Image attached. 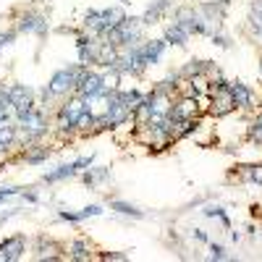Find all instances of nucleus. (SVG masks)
Listing matches in <instances>:
<instances>
[{"label": "nucleus", "mask_w": 262, "mask_h": 262, "mask_svg": "<svg viewBox=\"0 0 262 262\" xmlns=\"http://www.w3.org/2000/svg\"><path fill=\"white\" fill-rule=\"evenodd\" d=\"M173 18H176L173 24L181 27L186 34H205V32H207V21H205V16H200L194 8H179Z\"/></svg>", "instance_id": "1"}, {"label": "nucleus", "mask_w": 262, "mask_h": 262, "mask_svg": "<svg viewBox=\"0 0 262 262\" xmlns=\"http://www.w3.org/2000/svg\"><path fill=\"white\" fill-rule=\"evenodd\" d=\"M90 107V102L86 100H81V97H76V100H71L69 105H63L60 107V113H58V126L66 131V128H76V121H79V116Z\"/></svg>", "instance_id": "2"}, {"label": "nucleus", "mask_w": 262, "mask_h": 262, "mask_svg": "<svg viewBox=\"0 0 262 262\" xmlns=\"http://www.w3.org/2000/svg\"><path fill=\"white\" fill-rule=\"evenodd\" d=\"M76 95L81 97V100H95V97H105L107 92H105V86H102V76L100 74H86L79 84H76Z\"/></svg>", "instance_id": "3"}, {"label": "nucleus", "mask_w": 262, "mask_h": 262, "mask_svg": "<svg viewBox=\"0 0 262 262\" xmlns=\"http://www.w3.org/2000/svg\"><path fill=\"white\" fill-rule=\"evenodd\" d=\"M128 116H131V111L121 102V97H118V92H113V95H107V111H105V123L107 126H121V123H126L128 121Z\"/></svg>", "instance_id": "4"}, {"label": "nucleus", "mask_w": 262, "mask_h": 262, "mask_svg": "<svg viewBox=\"0 0 262 262\" xmlns=\"http://www.w3.org/2000/svg\"><path fill=\"white\" fill-rule=\"evenodd\" d=\"M18 123H21V128H24V134H27L29 142L39 139V137L48 131V121H45V116H42L39 111H32L29 116H24Z\"/></svg>", "instance_id": "5"}, {"label": "nucleus", "mask_w": 262, "mask_h": 262, "mask_svg": "<svg viewBox=\"0 0 262 262\" xmlns=\"http://www.w3.org/2000/svg\"><path fill=\"white\" fill-rule=\"evenodd\" d=\"M69 90H76L74 76H71V69H60V71H55L53 79H50V84H48L50 97H53V95H66Z\"/></svg>", "instance_id": "6"}, {"label": "nucleus", "mask_w": 262, "mask_h": 262, "mask_svg": "<svg viewBox=\"0 0 262 262\" xmlns=\"http://www.w3.org/2000/svg\"><path fill=\"white\" fill-rule=\"evenodd\" d=\"M196 113V100H191V97H186V100H181L179 105H170V111H168V118L173 121V123H181V121H189L191 116Z\"/></svg>", "instance_id": "7"}, {"label": "nucleus", "mask_w": 262, "mask_h": 262, "mask_svg": "<svg viewBox=\"0 0 262 262\" xmlns=\"http://www.w3.org/2000/svg\"><path fill=\"white\" fill-rule=\"evenodd\" d=\"M228 92H231V97H233V102L238 107H249L254 102V92L249 90L247 84H242V81H231L228 84Z\"/></svg>", "instance_id": "8"}, {"label": "nucleus", "mask_w": 262, "mask_h": 262, "mask_svg": "<svg viewBox=\"0 0 262 262\" xmlns=\"http://www.w3.org/2000/svg\"><path fill=\"white\" fill-rule=\"evenodd\" d=\"M165 45H168L165 39H149V42H144V45H142V55H144L147 66L160 63V58H163V53H165Z\"/></svg>", "instance_id": "9"}, {"label": "nucleus", "mask_w": 262, "mask_h": 262, "mask_svg": "<svg viewBox=\"0 0 262 262\" xmlns=\"http://www.w3.org/2000/svg\"><path fill=\"white\" fill-rule=\"evenodd\" d=\"M123 18H126V13H123L121 8H107V11H100V34H107L111 29H116Z\"/></svg>", "instance_id": "10"}, {"label": "nucleus", "mask_w": 262, "mask_h": 262, "mask_svg": "<svg viewBox=\"0 0 262 262\" xmlns=\"http://www.w3.org/2000/svg\"><path fill=\"white\" fill-rule=\"evenodd\" d=\"M32 86H27V84H13L11 90H8V105H13V107H21V105H27V102H32Z\"/></svg>", "instance_id": "11"}, {"label": "nucleus", "mask_w": 262, "mask_h": 262, "mask_svg": "<svg viewBox=\"0 0 262 262\" xmlns=\"http://www.w3.org/2000/svg\"><path fill=\"white\" fill-rule=\"evenodd\" d=\"M21 252H24V236H13V238H8V242L0 247V259L13 262V259L21 257Z\"/></svg>", "instance_id": "12"}, {"label": "nucleus", "mask_w": 262, "mask_h": 262, "mask_svg": "<svg viewBox=\"0 0 262 262\" xmlns=\"http://www.w3.org/2000/svg\"><path fill=\"white\" fill-rule=\"evenodd\" d=\"M168 11H170V0H155V3L147 8V13H144L139 21H142V24H158L160 16L168 13Z\"/></svg>", "instance_id": "13"}, {"label": "nucleus", "mask_w": 262, "mask_h": 262, "mask_svg": "<svg viewBox=\"0 0 262 262\" xmlns=\"http://www.w3.org/2000/svg\"><path fill=\"white\" fill-rule=\"evenodd\" d=\"M45 29H48L45 18H42V16H34V13L24 16V18H21V24H18V32H37V34H42Z\"/></svg>", "instance_id": "14"}, {"label": "nucleus", "mask_w": 262, "mask_h": 262, "mask_svg": "<svg viewBox=\"0 0 262 262\" xmlns=\"http://www.w3.org/2000/svg\"><path fill=\"white\" fill-rule=\"evenodd\" d=\"M163 39L168 42V45L186 48V39H189V34H186L181 27H176V24H173V27H168V29H165V37H163Z\"/></svg>", "instance_id": "15"}, {"label": "nucleus", "mask_w": 262, "mask_h": 262, "mask_svg": "<svg viewBox=\"0 0 262 262\" xmlns=\"http://www.w3.org/2000/svg\"><path fill=\"white\" fill-rule=\"evenodd\" d=\"M74 173H79L74 163H69V165H58L55 170H50L48 176H45V181H48V184H55V181H63V179H71Z\"/></svg>", "instance_id": "16"}, {"label": "nucleus", "mask_w": 262, "mask_h": 262, "mask_svg": "<svg viewBox=\"0 0 262 262\" xmlns=\"http://www.w3.org/2000/svg\"><path fill=\"white\" fill-rule=\"evenodd\" d=\"M107 176H111V168H105V165H97V168H90L84 173V184H90V186H95V184H102Z\"/></svg>", "instance_id": "17"}, {"label": "nucleus", "mask_w": 262, "mask_h": 262, "mask_svg": "<svg viewBox=\"0 0 262 262\" xmlns=\"http://www.w3.org/2000/svg\"><path fill=\"white\" fill-rule=\"evenodd\" d=\"M118 97H121V102L128 107L131 113H134L137 107L144 102V95H142V92H137V90H131V92H118Z\"/></svg>", "instance_id": "18"}, {"label": "nucleus", "mask_w": 262, "mask_h": 262, "mask_svg": "<svg viewBox=\"0 0 262 262\" xmlns=\"http://www.w3.org/2000/svg\"><path fill=\"white\" fill-rule=\"evenodd\" d=\"M111 210H116V212H121V215H131V217H144V212H142L139 207L128 205V202H121V200H113V202H111Z\"/></svg>", "instance_id": "19"}, {"label": "nucleus", "mask_w": 262, "mask_h": 262, "mask_svg": "<svg viewBox=\"0 0 262 262\" xmlns=\"http://www.w3.org/2000/svg\"><path fill=\"white\" fill-rule=\"evenodd\" d=\"M13 137H16V126H8V123H0V144H3V147H11Z\"/></svg>", "instance_id": "20"}, {"label": "nucleus", "mask_w": 262, "mask_h": 262, "mask_svg": "<svg viewBox=\"0 0 262 262\" xmlns=\"http://www.w3.org/2000/svg\"><path fill=\"white\" fill-rule=\"evenodd\" d=\"M84 27L100 34V11H86V16H84Z\"/></svg>", "instance_id": "21"}, {"label": "nucleus", "mask_w": 262, "mask_h": 262, "mask_svg": "<svg viewBox=\"0 0 262 262\" xmlns=\"http://www.w3.org/2000/svg\"><path fill=\"white\" fill-rule=\"evenodd\" d=\"M249 21H252V29H254L259 37H262V6H254V8H252Z\"/></svg>", "instance_id": "22"}, {"label": "nucleus", "mask_w": 262, "mask_h": 262, "mask_svg": "<svg viewBox=\"0 0 262 262\" xmlns=\"http://www.w3.org/2000/svg\"><path fill=\"white\" fill-rule=\"evenodd\" d=\"M71 257H74V259H90L86 244H84V242H74V244H71Z\"/></svg>", "instance_id": "23"}, {"label": "nucleus", "mask_w": 262, "mask_h": 262, "mask_svg": "<svg viewBox=\"0 0 262 262\" xmlns=\"http://www.w3.org/2000/svg\"><path fill=\"white\" fill-rule=\"evenodd\" d=\"M48 155H50L48 147H42L39 152H32V155H27V163H29V165H39V163L48 160Z\"/></svg>", "instance_id": "24"}, {"label": "nucleus", "mask_w": 262, "mask_h": 262, "mask_svg": "<svg viewBox=\"0 0 262 262\" xmlns=\"http://www.w3.org/2000/svg\"><path fill=\"white\" fill-rule=\"evenodd\" d=\"M247 179L262 186V165H247Z\"/></svg>", "instance_id": "25"}, {"label": "nucleus", "mask_w": 262, "mask_h": 262, "mask_svg": "<svg viewBox=\"0 0 262 262\" xmlns=\"http://www.w3.org/2000/svg\"><path fill=\"white\" fill-rule=\"evenodd\" d=\"M249 134H252V139H254L257 144H262V116H257V121H254L252 128H249Z\"/></svg>", "instance_id": "26"}, {"label": "nucleus", "mask_w": 262, "mask_h": 262, "mask_svg": "<svg viewBox=\"0 0 262 262\" xmlns=\"http://www.w3.org/2000/svg\"><path fill=\"white\" fill-rule=\"evenodd\" d=\"M92 123H95V116L90 113V107H86V111L79 116V121H76V128H90Z\"/></svg>", "instance_id": "27"}, {"label": "nucleus", "mask_w": 262, "mask_h": 262, "mask_svg": "<svg viewBox=\"0 0 262 262\" xmlns=\"http://www.w3.org/2000/svg\"><path fill=\"white\" fill-rule=\"evenodd\" d=\"M205 215H217V217H221V221H223V226H228V217H226V212H223V207H217V205H207L205 207Z\"/></svg>", "instance_id": "28"}, {"label": "nucleus", "mask_w": 262, "mask_h": 262, "mask_svg": "<svg viewBox=\"0 0 262 262\" xmlns=\"http://www.w3.org/2000/svg\"><path fill=\"white\" fill-rule=\"evenodd\" d=\"M92 215H102V207L100 205H90V207H84L79 212V221H84V217H92Z\"/></svg>", "instance_id": "29"}, {"label": "nucleus", "mask_w": 262, "mask_h": 262, "mask_svg": "<svg viewBox=\"0 0 262 262\" xmlns=\"http://www.w3.org/2000/svg\"><path fill=\"white\" fill-rule=\"evenodd\" d=\"M210 257H212V259H226V249H223L221 244H212V247H210Z\"/></svg>", "instance_id": "30"}, {"label": "nucleus", "mask_w": 262, "mask_h": 262, "mask_svg": "<svg viewBox=\"0 0 262 262\" xmlns=\"http://www.w3.org/2000/svg\"><path fill=\"white\" fill-rule=\"evenodd\" d=\"M6 105H8V100L0 97V123H8V111H6Z\"/></svg>", "instance_id": "31"}, {"label": "nucleus", "mask_w": 262, "mask_h": 262, "mask_svg": "<svg viewBox=\"0 0 262 262\" xmlns=\"http://www.w3.org/2000/svg\"><path fill=\"white\" fill-rule=\"evenodd\" d=\"M13 37H16L13 32H6V34H0V50H3L6 45H11V42H13Z\"/></svg>", "instance_id": "32"}, {"label": "nucleus", "mask_w": 262, "mask_h": 262, "mask_svg": "<svg viewBox=\"0 0 262 262\" xmlns=\"http://www.w3.org/2000/svg\"><path fill=\"white\" fill-rule=\"evenodd\" d=\"M212 42H215V45H221V48H231V42L223 34H212Z\"/></svg>", "instance_id": "33"}, {"label": "nucleus", "mask_w": 262, "mask_h": 262, "mask_svg": "<svg viewBox=\"0 0 262 262\" xmlns=\"http://www.w3.org/2000/svg\"><path fill=\"white\" fill-rule=\"evenodd\" d=\"M102 259H118V262H123L126 254H121V252H107V254H102Z\"/></svg>", "instance_id": "34"}, {"label": "nucleus", "mask_w": 262, "mask_h": 262, "mask_svg": "<svg viewBox=\"0 0 262 262\" xmlns=\"http://www.w3.org/2000/svg\"><path fill=\"white\" fill-rule=\"evenodd\" d=\"M16 194V189H3L0 191V200H6V196H13Z\"/></svg>", "instance_id": "35"}, {"label": "nucleus", "mask_w": 262, "mask_h": 262, "mask_svg": "<svg viewBox=\"0 0 262 262\" xmlns=\"http://www.w3.org/2000/svg\"><path fill=\"white\" fill-rule=\"evenodd\" d=\"M194 236L200 238V242H207V236H205V231H194Z\"/></svg>", "instance_id": "36"}, {"label": "nucleus", "mask_w": 262, "mask_h": 262, "mask_svg": "<svg viewBox=\"0 0 262 262\" xmlns=\"http://www.w3.org/2000/svg\"><path fill=\"white\" fill-rule=\"evenodd\" d=\"M217 3H221V6H228V3H231V0H217Z\"/></svg>", "instance_id": "37"}, {"label": "nucleus", "mask_w": 262, "mask_h": 262, "mask_svg": "<svg viewBox=\"0 0 262 262\" xmlns=\"http://www.w3.org/2000/svg\"><path fill=\"white\" fill-rule=\"evenodd\" d=\"M259 71H262V55H259Z\"/></svg>", "instance_id": "38"}]
</instances>
